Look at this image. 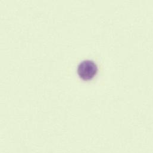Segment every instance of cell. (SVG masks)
Instances as JSON below:
<instances>
[{
    "label": "cell",
    "mask_w": 153,
    "mask_h": 153,
    "mask_svg": "<svg viewBox=\"0 0 153 153\" xmlns=\"http://www.w3.org/2000/svg\"><path fill=\"white\" fill-rule=\"evenodd\" d=\"M77 75L83 82H91L98 76L99 68L96 62L91 60L81 61L76 68Z\"/></svg>",
    "instance_id": "cell-1"
}]
</instances>
